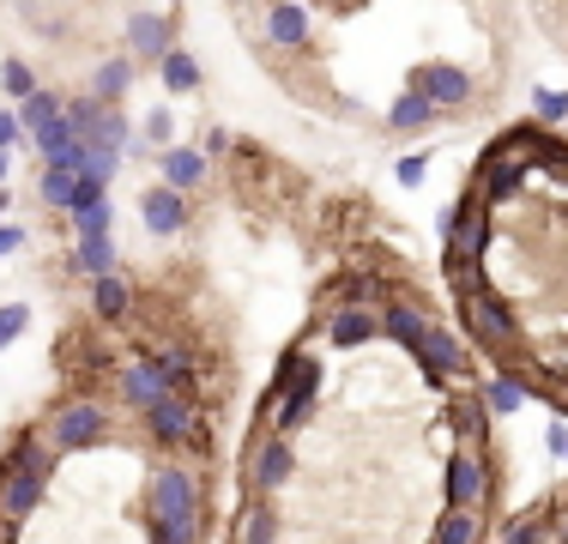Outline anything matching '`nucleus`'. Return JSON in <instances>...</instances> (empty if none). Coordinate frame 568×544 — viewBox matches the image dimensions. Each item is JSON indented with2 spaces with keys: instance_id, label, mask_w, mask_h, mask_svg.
Instances as JSON below:
<instances>
[{
  "instance_id": "obj_1",
  "label": "nucleus",
  "mask_w": 568,
  "mask_h": 544,
  "mask_svg": "<svg viewBox=\"0 0 568 544\" xmlns=\"http://www.w3.org/2000/svg\"><path fill=\"white\" fill-rule=\"evenodd\" d=\"M145 533L170 544H200V472L194 466H158L145 484Z\"/></svg>"
},
{
  "instance_id": "obj_2",
  "label": "nucleus",
  "mask_w": 568,
  "mask_h": 544,
  "mask_svg": "<svg viewBox=\"0 0 568 544\" xmlns=\"http://www.w3.org/2000/svg\"><path fill=\"white\" fill-rule=\"evenodd\" d=\"M49 472H55V454L43 447L37 430H24L19 442L7 447V460H0V521L7 526L31 521L37 502H43V490H49Z\"/></svg>"
},
{
  "instance_id": "obj_3",
  "label": "nucleus",
  "mask_w": 568,
  "mask_h": 544,
  "mask_svg": "<svg viewBox=\"0 0 568 544\" xmlns=\"http://www.w3.org/2000/svg\"><path fill=\"white\" fill-rule=\"evenodd\" d=\"M442 242H448V272H471L490 249V200L471 188L454 212H442Z\"/></svg>"
},
{
  "instance_id": "obj_4",
  "label": "nucleus",
  "mask_w": 568,
  "mask_h": 544,
  "mask_svg": "<svg viewBox=\"0 0 568 544\" xmlns=\"http://www.w3.org/2000/svg\"><path fill=\"white\" fill-rule=\"evenodd\" d=\"M103 435H110V412H103V400L73 393V400H61L55 417H49V454H79V447L103 442Z\"/></svg>"
},
{
  "instance_id": "obj_5",
  "label": "nucleus",
  "mask_w": 568,
  "mask_h": 544,
  "mask_svg": "<svg viewBox=\"0 0 568 544\" xmlns=\"http://www.w3.org/2000/svg\"><path fill=\"white\" fill-rule=\"evenodd\" d=\"M466 326H471V339H478L490 357L520 351V321H514V309L490 291V284H484V291H466Z\"/></svg>"
},
{
  "instance_id": "obj_6",
  "label": "nucleus",
  "mask_w": 568,
  "mask_h": 544,
  "mask_svg": "<svg viewBox=\"0 0 568 544\" xmlns=\"http://www.w3.org/2000/svg\"><path fill=\"white\" fill-rule=\"evenodd\" d=\"M73 242H79V272H85L91 284L110 279V272H115V249H110V200L73 218Z\"/></svg>"
},
{
  "instance_id": "obj_7",
  "label": "nucleus",
  "mask_w": 568,
  "mask_h": 544,
  "mask_svg": "<svg viewBox=\"0 0 568 544\" xmlns=\"http://www.w3.org/2000/svg\"><path fill=\"white\" fill-rule=\"evenodd\" d=\"M145 435H152L158 447H182V442L206 447V424H200L187 393H170L164 405H152V412H145Z\"/></svg>"
},
{
  "instance_id": "obj_8",
  "label": "nucleus",
  "mask_w": 568,
  "mask_h": 544,
  "mask_svg": "<svg viewBox=\"0 0 568 544\" xmlns=\"http://www.w3.org/2000/svg\"><path fill=\"white\" fill-rule=\"evenodd\" d=\"M490 502V466H484V447H459L448 460V508L454 514H478Z\"/></svg>"
},
{
  "instance_id": "obj_9",
  "label": "nucleus",
  "mask_w": 568,
  "mask_h": 544,
  "mask_svg": "<svg viewBox=\"0 0 568 544\" xmlns=\"http://www.w3.org/2000/svg\"><path fill=\"white\" fill-rule=\"evenodd\" d=\"M175 49V12H128V61H164Z\"/></svg>"
},
{
  "instance_id": "obj_10",
  "label": "nucleus",
  "mask_w": 568,
  "mask_h": 544,
  "mask_svg": "<svg viewBox=\"0 0 568 544\" xmlns=\"http://www.w3.org/2000/svg\"><path fill=\"white\" fill-rule=\"evenodd\" d=\"M412 91L417 98H429L436 109H459V103H471V73L466 67H448V61H429V67H417V79H412Z\"/></svg>"
},
{
  "instance_id": "obj_11",
  "label": "nucleus",
  "mask_w": 568,
  "mask_h": 544,
  "mask_svg": "<svg viewBox=\"0 0 568 544\" xmlns=\"http://www.w3.org/2000/svg\"><path fill=\"white\" fill-rule=\"evenodd\" d=\"M115 387H121V400L128 405H140V412H152V405H164L170 400V375L158 370L152 357H140V363H128V370H115Z\"/></svg>"
},
{
  "instance_id": "obj_12",
  "label": "nucleus",
  "mask_w": 568,
  "mask_h": 544,
  "mask_svg": "<svg viewBox=\"0 0 568 544\" xmlns=\"http://www.w3.org/2000/svg\"><path fill=\"white\" fill-rule=\"evenodd\" d=\"M291 466H296L291 442H284V435H266V442L254 447V460H248V490L254 496H273V490L291 478Z\"/></svg>"
},
{
  "instance_id": "obj_13",
  "label": "nucleus",
  "mask_w": 568,
  "mask_h": 544,
  "mask_svg": "<svg viewBox=\"0 0 568 544\" xmlns=\"http://www.w3.org/2000/svg\"><path fill=\"white\" fill-rule=\"evenodd\" d=\"M140 218H145V230L152 236H175V230L187 224V194H175V188H145L140 194Z\"/></svg>"
},
{
  "instance_id": "obj_14",
  "label": "nucleus",
  "mask_w": 568,
  "mask_h": 544,
  "mask_svg": "<svg viewBox=\"0 0 568 544\" xmlns=\"http://www.w3.org/2000/svg\"><path fill=\"white\" fill-rule=\"evenodd\" d=\"M417 363H429L436 375H448V381H459V375H471V363H466V345L448 333L442 321H429V333H424V351H417Z\"/></svg>"
},
{
  "instance_id": "obj_15",
  "label": "nucleus",
  "mask_w": 568,
  "mask_h": 544,
  "mask_svg": "<svg viewBox=\"0 0 568 544\" xmlns=\"http://www.w3.org/2000/svg\"><path fill=\"white\" fill-rule=\"evenodd\" d=\"M321 333L333 339V345H369V339H382V309H333L327 321H321Z\"/></svg>"
},
{
  "instance_id": "obj_16",
  "label": "nucleus",
  "mask_w": 568,
  "mask_h": 544,
  "mask_svg": "<svg viewBox=\"0 0 568 544\" xmlns=\"http://www.w3.org/2000/svg\"><path fill=\"white\" fill-rule=\"evenodd\" d=\"M526 175H532V163H520V158H490V163H478V194L484 200H514L526 188Z\"/></svg>"
},
{
  "instance_id": "obj_17",
  "label": "nucleus",
  "mask_w": 568,
  "mask_h": 544,
  "mask_svg": "<svg viewBox=\"0 0 568 544\" xmlns=\"http://www.w3.org/2000/svg\"><path fill=\"white\" fill-rule=\"evenodd\" d=\"M382 333L417 357V351H424V333H429V315H424V309H412V303H387L382 309Z\"/></svg>"
},
{
  "instance_id": "obj_18",
  "label": "nucleus",
  "mask_w": 568,
  "mask_h": 544,
  "mask_svg": "<svg viewBox=\"0 0 568 544\" xmlns=\"http://www.w3.org/2000/svg\"><path fill=\"white\" fill-rule=\"evenodd\" d=\"M200 182H206V152H200V145H170L164 152V188L194 194Z\"/></svg>"
},
{
  "instance_id": "obj_19",
  "label": "nucleus",
  "mask_w": 568,
  "mask_h": 544,
  "mask_svg": "<svg viewBox=\"0 0 568 544\" xmlns=\"http://www.w3.org/2000/svg\"><path fill=\"white\" fill-rule=\"evenodd\" d=\"M266 37H273L278 49H303L308 43V7H296V0L266 7Z\"/></svg>"
},
{
  "instance_id": "obj_20",
  "label": "nucleus",
  "mask_w": 568,
  "mask_h": 544,
  "mask_svg": "<svg viewBox=\"0 0 568 544\" xmlns=\"http://www.w3.org/2000/svg\"><path fill=\"white\" fill-rule=\"evenodd\" d=\"M128 85H133V61H128V54H110V61L91 73V98H98L103 109H115L121 98H128Z\"/></svg>"
},
{
  "instance_id": "obj_21",
  "label": "nucleus",
  "mask_w": 568,
  "mask_h": 544,
  "mask_svg": "<svg viewBox=\"0 0 568 544\" xmlns=\"http://www.w3.org/2000/svg\"><path fill=\"white\" fill-rule=\"evenodd\" d=\"M61 91H31V98H24L19 103V133H31V140H37V133H43V128H55V121H61Z\"/></svg>"
},
{
  "instance_id": "obj_22",
  "label": "nucleus",
  "mask_w": 568,
  "mask_h": 544,
  "mask_svg": "<svg viewBox=\"0 0 568 544\" xmlns=\"http://www.w3.org/2000/svg\"><path fill=\"white\" fill-rule=\"evenodd\" d=\"M73 188H79V175L67 170V163H43V175H37V200H43V206L73 212Z\"/></svg>"
},
{
  "instance_id": "obj_23",
  "label": "nucleus",
  "mask_w": 568,
  "mask_h": 544,
  "mask_svg": "<svg viewBox=\"0 0 568 544\" xmlns=\"http://www.w3.org/2000/svg\"><path fill=\"white\" fill-rule=\"evenodd\" d=\"M91 309H98V321H128L133 291H128V284H121L115 272H110V279H98V284H91Z\"/></svg>"
},
{
  "instance_id": "obj_24",
  "label": "nucleus",
  "mask_w": 568,
  "mask_h": 544,
  "mask_svg": "<svg viewBox=\"0 0 568 544\" xmlns=\"http://www.w3.org/2000/svg\"><path fill=\"white\" fill-rule=\"evenodd\" d=\"M158 73H164V91H170V98H182V91L200 85V61H194L187 49H170L164 61H158Z\"/></svg>"
},
{
  "instance_id": "obj_25",
  "label": "nucleus",
  "mask_w": 568,
  "mask_h": 544,
  "mask_svg": "<svg viewBox=\"0 0 568 544\" xmlns=\"http://www.w3.org/2000/svg\"><path fill=\"white\" fill-rule=\"evenodd\" d=\"M387 121H394L399 133H424L429 121H436V103H429V98H417V91H405V98H399L394 109H387Z\"/></svg>"
},
{
  "instance_id": "obj_26",
  "label": "nucleus",
  "mask_w": 568,
  "mask_h": 544,
  "mask_svg": "<svg viewBox=\"0 0 568 544\" xmlns=\"http://www.w3.org/2000/svg\"><path fill=\"white\" fill-rule=\"evenodd\" d=\"M478 400H484V412H503V417H508V412H520V405H526V387H520L514 375H490Z\"/></svg>"
},
{
  "instance_id": "obj_27",
  "label": "nucleus",
  "mask_w": 568,
  "mask_h": 544,
  "mask_svg": "<svg viewBox=\"0 0 568 544\" xmlns=\"http://www.w3.org/2000/svg\"><path fill=\"white\" fill-rule=\"evenodd\" d=\"M273 538H278V514L266 508V502L242 508V544H273Z\"/></svg>"
},
{
  "instance_id": "obj_28",
  "label": "nucleus",
  "mask_w": 568,
  "mask_h": 544,
  "mask_svg": "<svg viewBox=\"0 0 568 544\" xmlns=\"http://www.w3.org/2000/svg\"><path fill=\"white\" fill-rule=\"evenodd\" d=\"M375 303H387V279H382V272L345 284V309H375Z\"/></svg>"
},
{
  "instance_id": "obj_29",
  "label": "nucleus",
  "mask_w": 568,
  "mask_h": 544,
  "mask_svg": "<svg viewBox=\"0 0 568 544\" xmlns=\"http://www.w3.org/2000/svg\"><path fill=\"white\" fill-rule=\"evenodd\" d=\"M0 85H7V91H12V98H19V103L31 98V91H43V85H37V73H31V67H24V61H19V54H7V61H0Z\"/></svg>"
},
{
  "instance_id": "obj_30",
  "label": "nucleus",
  "mask_w": 568,
  "mask_h": 544,
  "mask_svg": "<svg viewBox=\"0 0 568 544\" xmlns=\"http://www.w3.org/2000/svg\"><path fill=\"white\" fill-rule=\"evenodd\" d=\"M478 538V514H442V526H436V544H471Z\"/></svg>"
},
{
  "instance_id": "obj_31",
  "label": "nucleus",
  "mask_w": 568,
  "mask_h": 544,
  "mask_svg": "<svg viewBox=\"0 0 568 544\" xmlns=\"http://www.w3.org/2000/svg\"><path fill=\"white\" fill-rule=\"evenodd\" d=\"M545 538H550V514H545V508H532L526 521H514V526H508V538H503V544H545Z\"/></svg>"
},
{
  "instance_id": "obj_32",
  "label": "nucleus",
  "mask_w": 568,
  "mask_h": 544,
  "mask_svg": "<svg viewBox=\"0 0 568 544\" xmlns=\"http://www.w3.org/2000/svg\"><path fill=\"white\" fill-rule=\"evenodd\" d=\"M24 326H31V303H0V351H7Z\"/></svg>"
},
{
  "instance_id": "obj_33",
  "label": "nucleus",
  "mask_w": 568,
  "mask_h": 544,
  "mask_svg": "<svg viewBox=\"0 0 568 544\" xmlns=\"http://www.w3.org/2000/svg\"><path fill=\"white\" fill-rule=\"evenodd\" d=\"M532 109L545 128H557V121H568V91H532Z\"/></svg>"
},
{
  "instance_id": "obj_34",
  "label": "nucleus",
  "mask_w": 568,
  "mask_h": 544,
  "mask_svg": "<svg viewBox=\"0 0 568 544\" xmlns=\"http://www.w3.org/2000/svg\"><path fill=\"white\" fill-rule=\"evenodd\" d=\"M145 140H152V145H164V152H170V140H175L170 109H152V115H145Z\"/></svg>"
},
{
  "instance_id": "obj_35",
  "label": "nucleus",
  "mask_w": 568,
  "mask_h": 544,
  "mask_svg": "<svg viewBox=\"0 0 568 544\" xmlns=\"http://www.w3.org/2000/svg\"><path fill=\"white\" fill-rule=\"evenodd\" d=\"M424 170H429V158H424V152H412V158H399V170H394V175H399L405 188H417V182H424Z\"/></svg>"
},
{
  "instance_id": "obj_36",
  "label": "nucleus",
  "mask_w": 568,
  "mask_h": 544,
  "mask_svg": "<svg viewBox=\"0 0 568 544\" xmlns=\"http://www.w3.org/2000/svg\"><path fill=\"white\" fill-rule=\"evenodd\" d=\"M12 140H19V109H0V152H12Z\"/></svg>"
},
{
  "instance_id": "obj_37",
  "label": "nucleus",
  "mask_w": 568,
  "mask_h": 544,
  "mask_svg": "<svg viewBox=\"0 0 568 544\" xmlns=\"http://www.w3.org/2000/svg\"><path fill=\"white\" fill-rule=\"evenodd\" d=\"M545 447H550L557 460H568V424H550V430H545Z\"/></svg>"
},
{
  "instance_id": "obj_38",
  "label": "nucleus",
  "mask_w": 568,
  "mask_h": 544,
  "mask_svg": "<svg viewBox=\"0 0 568 544\" xmlns=\"http://www.w3.org/2000/svg\"><path fill=\"white\" fill-rule=\"evenodd\" d=\"M12 249H24V230L19 224H0V254H12Z\"/></svg>"
},
{
  "instance_id": "obj_39",
  "label": "nucleus",
  "mask_w": 568,
  "mask_h": 544,
  "mask_svg": "<svg viewBox=\"0 0 568 544\" xmlns=\"http://www.w3.org/2000/svg\"><path fill=\"white\" fill-rule=\"evenodd\" d=\"M0 175H7V152H0Z\"/></svg>"
}]
</instances>
